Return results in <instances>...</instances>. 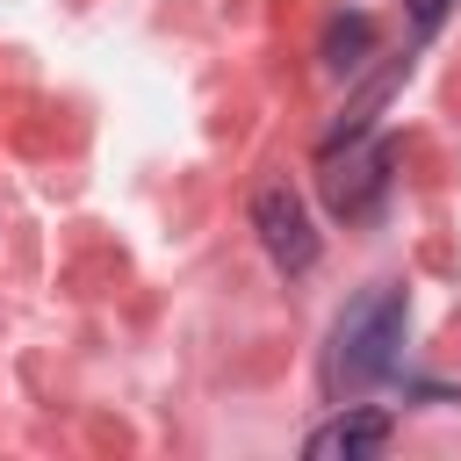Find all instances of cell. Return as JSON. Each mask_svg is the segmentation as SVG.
Wrapping results in <instances>:
<instances>
[{
  "label": "cell",
  "mask_w": 461,
  "mask_h": 461,
  "mask_svg": "<svg viewBox=\"0 0 461 461\" xmlns=\"http://www.w3.org/2000/svg\"><path fill=\"white\" fill-rule=\"evenodd\" d=\"M403 331H411V295H403L396 281L360 288V295L339 310V324H331L324 389H331V396H360V389L389 382L396 360H403Z\"/></svg>",
  "instance_id": "1"
},
{
  "label": "cell",
  "mask_w": 461,
  "mask_h": 461,
  "mask_svg": "<svg viewBox=\"0 0 461 461\" xmlns=\"http://www.w3.org/2000/svg\"><path fill=\"white\" fill-rule=\"evenodd\" d=\"M324 209L339 216V223H367V216H382V202H389V187H396V144L389 137H353V144H331L324 151Z\"/></svg>",
  "instance_id": "2"
},
{
  "label": "cell",
  "mask_w": 461,
  "mask_h": 461,
  "mask_svg": "<svg viewBox=\"0 0 461 461\" xmlns=\"http://www.w3.org/2000/svg\"><path fill=\"white\" fill-rule=\"evenodd\" d=\"M252 230H259V245H267V259H274L281 274H310L317 252H324V238H317V223H310V202H303L288 180H267V187L252 194Z\"/></svg>",
  "instance_id": "3"
},
{
  "label": "cell",
  "mask_w": 461,
  "mask_h": 461,
  "mask_svg": "<svg viewBox=\"0 0 461 461\" xmlns=\"http://www.w3.org/2000/svg\"><path fill=\"white\" fill-rule=\"evenodd\" d=\"M389 432H396L389 411H375V403H339V411L303 439V454H310V461H367V454L389 447Z\"/></svg>",
  "instance_id": "4"
},
{
  "label": "cell",
  "mask_w": 461,
  "mask_h": 461,
  "mask_svg": "<svg viewBox=\"0 0 461 461\" xmlns=\"http://www.w3.org/2000/svg\"><path fill=\"white\" fill-rule=\"evenodd\" d=\"M403 72H411V58H389L382 72H367V79L353 86V101L339 108V122L324 130V151H331V144H353V137H367V130H375V115L389 108V94L403 86Z\"/></svg>",
  "instance_id": "5"
},
{
  "label": "cell",
  "mask_w": 461,
  "mask_h": 461,
  "mask_svg": "<svg viewBox=\"0 0 461 461\" xmlns=\"http://www.w3.org/2000/svg\"><path fill=\"white\" fill-rule=\"evenodd\" d=\"M367 50H375V14H331V29H324V65L331 72H360L367 65Z\"/></svg>",
  "instance_id": "6"
},
{
  "label": "cell",
  "mask_w": 461,
  "mask_h": 461,
  "mask_svg": "<svg viewBox=\"0 0 461 461\" xmlns=\"http://www.w3.org/2000/svg\"><path fill=\"white\" fill-rule=\"evenodd\" d=\"M447 14H454V0H411V36L432 43V36L447 29Z\"/></svg>",
  "instance_id": "7"
}]
</instances>
